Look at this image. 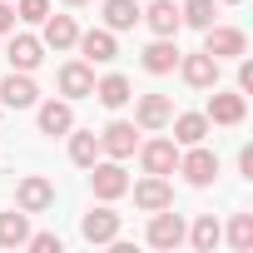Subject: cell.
<instances>
[{
	"label": "cell",
	"mask_w": 253,
	"mask_h": 253,
	"mask_svg": "<svg viewBox=\"0 0 253 253\" xmlns=\"http://www.w3.org/2000/svg\"><path fill=\"white\" fill-rule=\"evenodd\" d=\"M50 204H55V184H50V179L25 174V179L15 184V209H25V213H45Z\"/></svg>",
	"instance_id": "obj_3"
},
{
	"label": "cell",
	"mask_w": 253,
	"mask_h": 253,
	"mask_svg": "<svg viewBox=\"0 0 253 253\" xmlns=\"http://www.w3.org/2000/svg\"><path fill=\"white\" fill-rule=\"evenodd\" d=\"M238 89H253V60L238 65Z\"/></svg>",
	"instance_id": "obj_32"
},
{
	"label": "cell",
	"mask_w": 253,
	"mask_h": 253,
	"mask_svg": "<svg viewBox=\"0 0 253 253\" xmlns=\"http://www.w3.org/2000/svg\"><path fill=\"white\" fill-rule=\"evenodd\" d=\"M179 65V45H174V35H159L149 50H144V70L149 75H169Z\"/></svg>",
	"instance_id": "obj_19"
},
{
	"label": "cell",
	"mask_w": 253,
	"mask_h": 253,
	"mask_svg": "<svg viewBox=\"0 0 253 253\" xmlns=\"http://www.w3.org/2000/svg\"><path fill=\"white\" fill-rule=\"evenodd\" d=\"M5 30H15V5H10V0H0V35H5Z\"/></svg>",
	"instance_id": "obj_31"
},
{
	"label": "cell",
	"mask_w": 253,
	"mask_h": 253,
	"mask_svg": "<svg viewBox=\"0 0 253 253\" xmlns=\"http://www.w3.org/2000/svg\"><path fill=\"white\" fill-rule=\"evenodd\" d=\"M243 114H248L243 94H213L209 99V124H238Z\"/></svg>",
	"instance_id": "obj_23"
},
{
	"label": "cell",
	"mask_w": 253,
	"mask_h": 253,
	"mask_svg": "<svg viewBox=\"0 0 253 253\" xmlns=\"http://www.w3.org/2000/svg\"><path fill=\"white\" fill-rule=\"evenodd\" d=\"M179 174L194 184V189H209L218 179V154L204 149V144H189V154H179Z\"/></svg>",
	"instance_id": "obj_1"
},
{
	"label": "cell",
	"mask_w": 253,
	"mask_h": 253,
	"mask_svg": "<svg viewBox=\"0 0 253 253\" xmlns=\"http://www.w3.org/2000/svg\"><path fill=\"white\" fill-rule=\"evenodd\" d=\"M204 50L213 60H233V55H248V35L233 30V25H209L204 30Z\"/></svg>",
	"instance_id": "obj_2"
},
{
	"label": "cell",
	"mask_w": 253,
	"mask_h": 253,
	"mask_svg": "<svg viewBox=\"0 0 253 253\" xmlns=\"http://www.w3.org/2000/svg\"><path fill=\"white\" fill-rule=\"evenodd\" d=\"M65 5H84V0H65Z\"/></svg>",
	"instance_id": "obj_33"
},
{
	"label": "cell",
	"mask_w": 253,
	"mask_h": 253,
	"mask_svg": "<svg viewBox=\"0 0 253 253\" xmlns=\"http://www.w3.org/2000/svg\"><path fill=\"white\" fill-rule=\"evenodd\" d=\"M80 233H84L89 243H114V238H119V213H114V209H89L84 223H80Z\"/></svg>",
	"instance_id": "obj_12"
},
{
	"label": "cell",
	"mask_w": 253,
	"mask_h": 253,
	"mask_svg": "<svg viewBox=\"0 0 253 253\" xmlns=\"http://www.w3.org/2000/svg\"><path fill=\"white\" fill-rule=\"evenodd\" d=\"M25 238H30V213L25 209L0 213V248H25Z\"/></svg>",
	"instance_id": "obj_20"
},
{
	"label": "cell",
	"mask_w": 253,
	"mask_h": 253,
	"mask_svg": "<svg viewBox=\"0 0 253 253\" xmlns=\"http://www.w3.org/2000/svg\"><path fill=\"white\" fill-rule=\"evenodd\" d=\"M5 60H10V70H25V75H30V70L45 60V45H40L35 35H15L10 50H5Z\"/></svg>",
	"instance_id": "obj_16"
},
{
	"label": "cell",
	"mask_w": 253,
	"mask_h": 253,
	"mask_svg": "<svg viewBox=\"0 0 253 253\" xmlns=\"http://www.w3.org/2000/svg\"><path fill=\"white\" fill-rule=\"evenodd\" d=\"M194 89H213L218 84V60L209 55V50H199V55H179V65H174Z\"/></svg>",
	"instance_id": "obj_5"
},
{
	"label": "cell",
	"mask_w": 253,
	"mask_h": 253,
	"mask_svg": "<svg viewBox=\"0 0 253 253\" xmlns=\"http://www.w3.org/2000/svg\"><path fill=\"white\" fill-rule=\"evenodd\" d=\"M139 159H144V174H174L179 169V144L174 139H149L144 149H139Z\"/></svg>",
	"instance_id": "obj_7"
},
{
	"label": "cell",
	"mask_w": 253,
	"mask_h": 253,
	"mask_svg": "<svg viewBox=\"0 0 253 253\" xmlns=\"http://www.w3.org/2000/svg\"><path fill=\"white\" fill-rule=\"evenodd\" d=\"M189 238H194V248H204V253H209V248L223 238V228H218V218H213V213H204V218L189 228Z\"/></svg>",
	"instance_id": "obj_27"
},
{
	"label": "cell",
	"mask_w": 253,
	"mask_h": 253,
	"mask_svg": "<svg viewBox=\"0 0 253 253\" xmlns=\"http://www.w3.org/2000/svg\"><path fill=\"white\" fill-rule=\"evenodd\" d=\"M50 15V0H20L15 5V20H25V25H40Z\"/></svg>",
	"instance_id": "obj_29"
},
{
	"label": "cell",
	"mask_w": 253,
	"mask_h": 253,
	"mask_svg": "<svg viewBox=\"0 0 253 253\" xmlns=\"http://www.w3.org/2000/svg\"><path fill=\"white\" fill-rule=\"evenodd\" d=\"M139 20H149V30H154V35H179V25H184L174 0H154L149 10H139Z\"/></svg>",
	"instance_id": "obj_18"
},
{
	"label": "cell",
	"mask_w": 253,
	"mask_h": 253,
	"mask_svg": "<svg viewBox=\"0 0 253 253\" xmlns=\"http://www.w3.org/2000/svg\"><path fill=\"white\" fill-rule=\"evenodd\" d=\"M174 119V144H204V134H209V114H169Z\"/></svg>",
	"instance_id": "obj_21"
},
{
	"label": "cell",
	"mask_w": 253,
	"mask_h": 253,
	"mask_svg": "<svg viewBox=\"0 0 253 253\" xmlns=\"http://www.w3.org/2000/svg\"><path fill=\"white\" fill-rule=\"evenodd\" d=\"M149 243H154V248H179V243H184V218L169 213V209H159V213L149 218Z\"/></svg>",
	"instance_id": "obj_13"
},
{
	"label": "cell",
	"mask_w": 253,
	"mask_h": 253,
	"mask_svg": "<svg viewBox=\"0 0 253 253\" xmlns=\"http://www.w3.org/2000/svg\"><path fill=\"white\" fill-rule=\"evenodd\" d=\"M0 99H5L10 109H30V104L40 99V89H35V80H30L25 70H10L5 80H0Z\"/></svg>",
	"instance_id": "obj_8"
},
{
	"label": "cell",
	"mask_w": 253,
	"mask_h": 253,
	"mask_svg": "<svg viewBox=\"0 0 253 253\" xmlns=\"http://www.w3.org/2000/svg\"><path fill=\"white\" fill-rule=\"evenodd\" d=\"M134 25H139L134 0H104V30H134Z\"/></svg>",
	"instance_id": "obj_24"
},
{
	"label": "cell",
	"mask_w": 253,
	"mask_h": 253,
	"mask_svg": "<svg viewBox=\"0 0 253 253\" xmlns=\"http://www.w3.org/2000/svg\"><path fill=\"white\" fill-rule=\"evenodd\" d=\"M134 204H139L144 213L174 209V189H169V179H164V174H149V179H139V184H134Z\"/></svg>",
	"instance_id": "obj_6"
},
{
	"label": "cell",
	"mask_w": 253,
	"mask_h": 253,
	"mask_svg": "<svg viewBox=\"0 0 253 253\" xmlns=\"http://www.w3.org/2000/svg\"><path fill=\"white\" fill-rule=\"evenodd\" d=\"M25 248H35V253H60L65 243H60V233H30Z\"/></svg>",
	"instance_id": "obj_30"
},
{
	"label": "cell",
	"mask_w": 253,
	"mask_h": 253,
	"mask_svg": "<svg viewBox=\"0 0 253 253\" xmlns=\"http://www.w3.org/2000/svg\"><path fill=\"white\" fill-rule=\"evenodd\" d=\"M89 189H94V199H119V194H129V174H124L119 164H89Z\"/></svg>",
	"instance_id": "obj_4"
},
{
	"label": "cell",
	"mask_w": 253,
	"mask_h": 253,
	"mask_svg": "<svg viewBox=\"0 0 253 253\" xmlns=\"http://www.w3.org/2000/svg\"><path fill=\"white\" fill-rule=\"evenodd\" d=\"M228 243H233V248H253V213H238V218L228 223Z\"/></svg>",
	"instance_id": "obj_28"
},
{
	"label": "cell",
	"mask_w": 253,
	"mask_h": 253,
	"mask_svg": "<svg viewBox=\"0 0 253 253\" xmlns=\"http://www.w3.org/2000/svg\"><path fill=\"white\" fill-rule=\"evenodd\" d=\"M213 15H218V10H213V0H184V5H179V20L194 25V30H209Z\"/></svg>",
	"instance_id": "obj_26"
},
{
	"label": "cell",
	"mask_w": 253,
	"mask_h": 253,
	"mask_svg": "<svg viewBox=\"0 0 253 253\" xmlns=\"http://www.w3.org/2000/svg\"><path fill=\"white\" fill-rule=\"evenodd\" d=\"M40 129H45V134H70V129H75L70 99H45V104H40Z\"/></svg>",
	"instance_id": "obj_17"
},
{
	"label": "cell",
	"mask_w": 253,
	"mask_h": 253,
	"mask_svg": "<svg viewBox=\"0 0 253 253\" xmlns=\"http://www.w3.org/2000/svg\"><path fill=\"white\" fill-rule=\"evenodd\" d=\"M169 114H174V99H169V94H139V104H134L139 129H164Z\"/></svg>",
	"instance_id": "obj_11"
},
{
	"label": "cell",
	"mask_w": 253,
	"mask_h": 253,
	"mask_svg": "<svg viewBox=\"0 0 253 253\" xmlns=\"http://www.w3.org/2000/svg\"><path fill=\"white\" fill-rule=\"evenodd\" d=\"M99 149H104V154H114V159H129V154L139 149V134H134V124H129V119H114L109 129L99 134Z\"/></svg>",
	"instance_id": "obj_9"
},
{
	"label": "cell",
	"mask_w": 253,
	"mask_h": 253,
	"mask_svg": "<svg viewBox=\"0 0 253 253\" xmlns=\"http://www.w3.org/2000/svg\"><path fill=\"white\" fill-rule=\"evenodd\" d=\"M94 94H99L104 109H124V104L134 99V89H129V80H124V75H104V80L94 84Z\"/></svg>",
	"instance_id": "obj_22"
},
{
	"label": "cell",
	"mask_w": 253,
	"mask_h": 253,
	"mask_svg": "<svg viewBox=\"0 0 253 253\" xmlns=\"http://www.w3.org/2000/svg\"><path fill=\"white\" fill-rule=\"evenodd\" d=\"M40 25H45V40H40V45H50V50H70V45L80 40V25H75V15H45Z\"/></svg>",
	"instance_id": "obj_15"
},
{
	"label": "cell",
	"mask_w": 253,
	"mask_h": 253,
	"mask_svg": "<svg viewBox=\"0 0 253 253\" xmlns=\"http://www.w3.org/2000/svg\"><path fill=\"white\" fill-rule=\"evenodd\" d=\"M60 94H65V99H89V94H94V70H89V60H75V65L60 70Z\"/></svg>",
	"instance_id": "obj_10"
},
{
	"label": "cell",
	"mask_w": 253,
	"mask_h": 253,
	"mask_svg": "<svg viewBox=\"0 0 253 253\" xmlns=\"http://www.w3.org/2000/svg\"><path fill=\"white\" fill-rule=\"evenodd\" d=\"M223 5H238V0H223Z\"/></svg>",
	"instance_id": "obj_34"
},
{
	"label": "cell",
	"mask_w": 253,
	"mask_h": 253,
	"mask_svg": "<svg viewBox=\"0 0 253 253\" xmlns=\"http://www.w3.org/2000/svg\"><path fill=\"white\" fill-rule=\"evenodd\" d=\"M70 159H75L80 169H89V164L99 159V134H94V129H70Z\"/></svg>",
	"instance_id": "obj_25"
},
{
	"label": "cell",
	"mask_w": 253,
	"mask_h": 253,
	"mask_svg": "<svg viewBox=\"0 0 253 253\" xmlns=\"http://www.w3.org/2000/svg\"><path fill=\"white\" fill-rule=\"evenodd\" d=\"M75 45L84 50V60H89V65H109V60L119 55V45H114V30H84Z\"/></svg>",
	"instance_id": "obj_14"
}]
</instances>
